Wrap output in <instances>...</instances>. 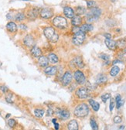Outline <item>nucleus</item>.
Returning <instances> with one entry per match:
<instances>
[{
	"instance_id": "nucleus-3",
	"label": "nucleus",
	"mask_w": 126,
	"mask_h": 130,
	"mask_svg": "<svg viewBox=\"0 0 126 130\" xmlns=\"http://www.w3.org/2000/svg\"><path fill=\"white\" fill-rule=\"evenodd\" d=\"M101 14V11L98 8H91L90 11L87 12L86 16V19L88 23H92V22L96 21Z\"/></svg>"
},
{
	"instance_id": "nucleus-21",
	"label": "nucleus",
	"mask_w": 126,
	"mask_h": 130,
	"mask_svg": "<svg viewBox=\"0 0 126 130\" xmlns=\"http://www.w3.org/2000/svg\"><path fill=\"white\" fill-rule=\"evenodd\" d=\"M107 80V76L105 74H99L97 75V77L96 78V83L97 84H105Z\"/></svg>"
},
{
	"instance_id": "nucleus-10",
	"label": "nucleus",
	"mask_w": 126,
	"mask_h": 130,
	"mask_svg": "<svg viewBox=\"0 0 126 130\" xmlns=\"http://www.w3.org/2000/svg\"><path fill=\"white\" fill-rule=\"evenodd\" d=\"M72 78H73V76H72V74L70 72V71H67L65 72V74H64L62 78V84L64 86H67L71 83Z\"/></svg>"
},
{
	"instance_id": "nucleus-30",
	"label": "nucleus",
	"mask_w": 126,
	"mask_h": 130,
	"mask_svg": "<svg viewBox=\"0 0 126 130\" xmlns=\"http://www.w3.org/2000/svg\"><path fill=\"white\" fill-rule=\"evenodd\" d=\"M6 101L8 103H13L14 102V95L12 93H9L6 96Z\"/></svg>"
},
{
	"instance_id": "nucleus-4",
	"label": "nucleus",
	"mask_w": 126,
	"mask_h": 130,
	"mask_svg": "<svg viewBox=\"0 0 126 130\" xmlns=\"http://www.w3.org/2000/svg\"><path fill=\"white\" fill-rule=\"evenodd\" d=\"M52 23L53 26L59 29H66L67 28V21L64 17L62 16H56L53 20Z\"/></svg>"
},
{
	"instance_id": "nucleus-11",
	"label": "nucleus",
	"mask_w": 126,
	"mask_h": 130,
	"mask_svg": "<svg viewBox=\"0 0 126 130\" xmlns=\"http://www.w3.org/2000/svg\"><path fill=\"white\" fill-rule=\"evenodd\" d=\"M23 44L27 47H33L35 44V40L32 35H26L23 39Z\"/></svg>"
},
{
	"instance_id": "nucleus-44",
	"label": "nucleus",
	"mask_w": 126,
	"mask_h": 130,
	"mask_svg": "<svg viewBox=\"0 0 126 130\" xmlns=\"http://www.w3.org/2000/svg\"><path fill=\"white\" fill-rule=\"evenodd\" d=\"M54 126H55V129H59V124H58L57 122L54 123Z\"/></svg>"
},
{
	"instance_id": "nucleus-5",
	"label": "nucleus",
	"mask_w": 126,
	"mask_h": 130,
	"mask_svg": "<svg viewBox=\"0 0 126 130\" xmlns=\"http://www.w3.org/2000/svg\"><path fill=\"white\" fill-rule=\"evenodd\" d=\"M85 40V33L82 32L81 30H79L78 32L74 33V37L72 38V42L74 45L80 46L84 43Z\"/></svg>"
},
{
	"instance_id": "nucleus-40",
	"label": "nucleus",
	"mask_w": 126,
	"mask_h": 130,
	"mask_svg": "<svg viewBox=\"0 0 126 130\" xmlns=\"http://www.w3.org/2000/svg\"><path fill=\"white\" fill-rule=\"evenodd\" d=\"M114 107H115V101L113 99H111V102H110V111H112V110H113L114 109Z\"/></svg>"
},
{
	"instance_id": "nucleus-15",
	"label": "nucleus",
	"mask_w": 126,
	"mask_h": 130,
	"mask_svg": "<svg viewBox=\"0 0 126 130\" xmlns=\"http://www.w3.org/2000/svg\"><path fill=\"white\" fill-rule=\"evenodd\" d=\"M38 64L41 68H46L49 64V59L45 56H40L38 59Z\"/></svg>"
},
{
	"instance_id": "nucleus-6",
	"label": "nucleus",
	"mask_w": 126,
	"mask_h": 130,
	"mask_svg": "<svg viewBox=\"0 0 126 130\" xmlns=\"http://www.w3.org/2000/svg\"><path fill=\"white\" fill-rule=\"evenodd\" d=\"M74 78L76 80V82H77L78 84L82 85V84H84L85 82H86V78H85L84 73L79 70H76L74 72Z\"/></svg>"
},
{
	"instance_id": "nucleus-38",
	"label": "nucleus",
	"mask_w": 126,
	"mask_h": 130,
	"mask_svg": "<svg viewBox=\"0 0 126 130\" xmlns=\"http://www.w3.org/2000/svg\"><path fill=\"white\" fill-rule=\"evenodd\" d=\"M0 91H1L2 93L6 94L9 91V89L6 86H5V85H2V86L0 87Z\"/></svg>"
},
{
	"instance_id": "nucleus-27",
	"label": "nucleus",
	"mask_w": 126,
	"mask_h": 130,
	"mask_svg": "<svg viewBox=\"0 0 126 130\" xmlns=\"http://www.w3.org/2000/svg\"><path fill=\"white\" fill-rule=\"evenodd\" d=\"M44 112H45V111L43 109H37L34 110V115L37 118H42L44 115Z\"/></svg>"
},
{
	"instance_id": "nucleus-48",
	"label": "nucleus",
	"mask_w": 126,
	"mask_h": 130,
	"mask_svg": "<svg viewBox=\"0 0 126 130\" xmlns=\"http://www.w3.org/2000/svg\"><path fill=\"white\" fill-rule=\"evenodd\" d=\"M10 114H7V115L6 116V119L10 118Z\"/></svg>"
},
{
	"instance_id": "nucleus-34",
	"label": "nucleus",
	"mask_w": 126,
	"mask_h": 130,
	"mask_svg": "<svg viewBox=\"0 0 126 130\" xmlns=\"http://www.w3.org/2000/svg\"><path fill=\"white\" fill-rule=\"evenodd\" d=\"M87 6L88 8H94L96 6V2L94 1H92V0H89V1H87Z\"/></svg>"
},
{
	"instance_id": "nucleus-7",
	"label": "nucleus",
	"mask_w": 126,
	"mask_h": 130,
	"mask_svg": "<svg viewBox=\"0 0 126 130\" xmlns=\"http://www.w3.org/2000/svg\"><path fill=\"white\" fill-rule=\"evenodd\" d=\"M76 96L78 98H80V99H85V98H87L89 97V91L87 88L81 87L78 88L75 92Z\"/></svg>"
},
{
	"instance_id": "nucleus-41",
	"label": "nucleus",
	"mask_w": 126,
	"mask_h": 130,
	"mask_svg": "<svg viewBox=\"0 0 126 130\" xmlns=\"http://www.w3.org/2000/svg\"><path fill=\"white\" fill-rule=\"evenodd\" d=\"M19 27L21 30H26V29H27V26H26V25H24V24H20V25L19 26Z\"/></svg>"
},
{
	"instance_id": "nucleus-25",
	"label": "nucleus",
	"mask_w": 126,
	"mask_h": 130,
	"mask_svg": "<svg viewBox=\"0 0 126 130\" xmlns=\"http://www.w3.org/2000/svg\"><path fill=\"white\" fill-rule=\"evenodd\" d=\"M48 59L52 63V64H56V63H57L58 61H59V58H58V57L53 53H49V56H48Z\"/></svg>"
},
{
	"instance_id": "nucleus-42",
	"label": "nucleus",
	"mask_w": 126,
	"mask_h": 130,
	"mask_svg": "<svg viewBox=\"0 0 126 130\" xmlns=\"http://www.w3.org/2000/svg\"><path fill=\"white\" fill-rule=\"evenodd\" d=\"M104 36L105 37L106 39H111V35L110 33H105Z\"/></svg>"
},
{
	"instance_id": "nucleus-47",
	"label": "nucleus",
	"mask_w": 126,
	"mask_h": 130,
	"mask_svg": "<svg viewBox=\"0 0 126 130\" xmlns=\"http://www.w3.org/2000/svg\"><path fill=\"white\" fill-rule=\"evenodd\" d=\"M125 129L124 125H121V126H120V128H119V129Z\"/></svg>"
},
{
	"instance_id": "nucleus-32",
	"label": "nucleus",
	"mask_w": 126,
	"mask_h": 130,
	"mask_svg": "<svg viewBox=\"0 0 126 130\" xmlns=\"http://www.w3.org/2000/svg\"><path fill=\"white\" fill-rule=\"evenodd\" d=\"M76 12H77V15H78V16L82 15L85 12V8L83 7V6H78V7H77Z\"/></svg>"
},
{
	"instance_id": "nucleus-35",
	"label": "nucleus",
	"mask_w": 126,
	"mask_h": 130,
	"mask_svg": "<svg viewBox=\"0 0 126 130\" xmlns=\"http://www.w3.org/2000/svg\"><path fill=\"white\" fill-rule=\"evenodd\" d=\"M111 98V95L110 94H105V95H103L101 96V100L103 101V102H106L107 99Z\"/></svg>"
},
{
	"instance_id": "nucleus-36",
	"label": "nucleus",
	"mask_w": 126,
	"mask_h": 130,
	"mask_svg": "<svg viewBox=\"0 0 126 130\" xmlns=\"http://www.w3.org/2000/svg\"><path fill=\"white\" fill-rule=\"evenodd\" d=\"M116 43H117V46H118L119 47H125V46L126 45V43L124 42V40H120Z\"/></svg>"
},
{
	"instance_id": "nucleus-16",
	"label": "nucleus",
	"mask_w": 126,
	"mask_h": 130,
	"mask_svg": "<svg viewBox=\"0 0 126 130\" xmlns=\"http://www.w3.org/2000/svg\"><path fill=\"white\" fill-rule=\"evenodd\" d=\"M64 13L67 18H70V19H72V18L74 16V10L69 6H67L64 9Z\"/></svg>"
},
{
	"instance_id": "nucleus-37",
	"label": "nucleus",
	"mask_w": 126,
	"mask_h": 130,
	"mask_svg": "<svg viewBox=\"0 0 126 130\" xmlns=\"http://www.w3.org/2000/svg\"><path fill=\"white\" fill-rule=\"evenodd\" d=\"M100 58H101V59H102L103 60L107 61V60H109L110 57L107 54H105V53H101V54L100 55Z\"/></svg>"
},
{
	"instance_id": "nucleus-13",
	"label": "nucleus",
	"mask_w": 126,
	"mask_h": 130,
	"mask_svg": "<svg viewBox=\"0 0 126 130\" xmlns=\"http://www.w3.org/2000/svg\"><path fill=\"white\" fill-rule=\"evenodd\" d=\"M30 53L34 57H39L42 55V50L39 47L37 46H33L30 50Z\"/></svg>"
},
{
	"instance_id": "nucleus-28",
	"label": "nucleus",
	"mask_w": 126,
	"mask_h": 130,
	"mask_svg": "<svg viewBox=\"0 0 126 130\" xmlns=\"http://www.w3.org/2000/svg\"><path fill=\"white\" fill-rule=\"evenodd\" d=\"M119 71H120V69H119L118 67V66H114L110 71V75L112 76V77H115V76L119 73Z\"/></svg>"
},
{
	"instance_id": "nucleus-22",
	"label": "nucleus",
	"mask_w": 126,
	"mask_h": 130,
	"mask_svg": "<svg viewBox=\"0 0 126 130\" xmlns=\"http://www.w3.org/2000/svg\"><path fill=\"white\" fill-rule=\"evenodd\" d=\"M67 128L69 130H78V123L76 120H71L67 125Z\"/></svg>"
},
{
	"instance_id": "nucleus-33",
	"label": "nucleus",
	"mask_w": 126,
	"mask_h": 130,
	"mask_svg": "<svg viewBox=\"0 0 126 130\" xmlns=\"http://www.w3.org/2000/svg\"><path fill=\"white\" fill-rule=\"evenodd\" d=\"M16 120L11 119H9L8 120V125L10 126V128H14V126L16 125Z\"/></svg>"
},
{
	"instance_id": "nucleus-18",
	"label": "nucleus",
	"mask_w": 126,
	"mask_h": 130,
	"mask_svg": "<svg viewBox=\"0 0 126 130\" xmlns=\"http://www.w3.org/2000/svg\"><path fill=\"white\" fill-rule=\"evenodd\" d=\"M44 72L45 74L48 75H55L57 73V68L55 66L47 67V68L44 70Z\"/></svg>"
},
{
	"instance_id": "nucleus-1",
	"label": "nucleus",
	"mask_w": 126,
	"mask_h": 130,
	"mask_svg": "<svg viewBox=\"0 0 126 130\" xmlns=\"http://www.w3.org/2000/svg\"><path fill=\"white\" fill-rule=\"evenodd\" d=\"M44 35L47 37V39L51 43H57L59 40V35L57 34V33L55 31L54 28L49 26L44 29Z\"/></svg>"
},
{
	"instance_id": "nucleus-17",
	"label": "nucleus",
	"mask_w": 126,
	"mask_h": 130,
	"mask_svg": "<svg viewBox=\"0 0 126 130\" xmlns=\"http://www.w3.org/2000/svg\"><path fill=\"white\" fill-rule=\"evenodd\" d=\"M81 23H82V19H81V17L78 15L74 16L71 19V24L74 26H79Z\"/></svg>"
},
{
	"instance_id": "nucleus-19",
	"label": "nucleus",
	"mask_w": 126,
	"mask_h": 130,
	"mask_svg": "<svg viewBox=\"0 0 126 130\" xmlns=\"http://www.w3.org/2000/svg\"><path fill=\"white\" fill-rule=\"evenodd\" d=\"M73 63L76 67H78V68H83L84 67V64L83 62V60L81 59L80 57H76L73 60Z\"/></svg>"
},
{
	"instance_id": "nucleus-23",
	"label": "nucleus",
	"mask_w": 126,
	"mask_h": 130,
	"mask_svg": "<svg viewBox=\"0 0 126 130\" xmlns=\"http://www.w3.org/2000/svg\"><path fill=\"white\" fill-rule=\"evenodd\" d=\"M80 30L84 33H87V32H89V31H91L93 30V26L91 24H87V23L83 24L80 27Z\"/></svg>"
},
{
	"instance_id": "nucleus-14",
	"label": "nucleus",
	"mask_w": 126,
	"mask_h": 130,
	"mask_svg": "<svg viewBox=\"0 0 126 130\" xmlns=\"http://www.w3.org/2000/svg\"><path fill=\"white\" fill-rule=\"evenodd\" d=\"M105 43L106 44V46L107 47V48L110 49L111 50H115L117 47V43L115 40H112L111 38V39H106L105 40Z\"/></svg>"
},
{
	"instance_id": "nucleus-20",
	"label": "nucleus",
	"mask_w": 126,
	"mask_h": 130,
	"mask_svg": "<svg viewBox=\"0 0 126 130\" xmlns=\"http://www.w3.org/2000/svg\"><path fill=\"white\" fill-rule=\"evenodd\" d=\"M6 29L8 31H10V33H16L17 31V25L14 23V22H10L6 25Z\"/></svg>"
},
{
	"instance_id": "nucleus-2",
	"label": "nucleus",
	"mask_w": 126,
	"mask_h": 130,
	"mask_svg": "<svg viewBox=\"0 0 126 130\" xmlns=\"http://www.w3.org/2000/svg\"><path fill=\"white\" fill-rule=\"evenodd\" d=\"M74 113L75 116H77L78 118L85 117V116H87L89 113V108L87 104L82 103V104L78 105L75 108Z\"/></svg>"
},
{
	"instance_id": "nucleus-8",
	"label": "nucleus",
	"mask_w": 126,
	"mask_h": 130,
	"mask_svg": "<svg viewBox=\"0 0 126 130\" xmlns=\"http://www.w3.org/2000/svg\"><path fill=\"white\" fill-rule=\"evenodd\" d=\"M55 114L58 118L62 120H66L70 118V112L66 109H57L55 111Z\"/></svg>"
},
{
	"instance_id": "nucleus-9",
	"label": "nucleus",
	"mask_w": 126,
	"mask_h": 130,
	"mask_svg": "<svg viewBox=\"0 0 126 130\" xmlns=\"http://www.w3.org/2000/svg\"><path fill=\"white\" fill-rule=\"evenodd\" d=\"M39 16L42 17L43 19L48 20L50 19L53 16V12L50 10V9H43L41 11L39 12Z\"/></svg>"
},
{
	"instance_id": "nucleus-24",
	"label": "nucleus",
	"mask_w": 126,
	"mask_h": 130,
	"mask_svg": "<svg viewBox=\"0 0 126 130\" xmlns=\"http://www.w3.org/2000/svg\"><path fill=\"white\" fill-rule=\"evenodd\" d=\"M89 104L91 105L93 110L95 111H97L99 110V109H100V105H99V103L95 101L93 99H90L89 100Z\"/></svg>"
},
{
	"instance_id": "nucleus-29",
	"label": "nucleus",
	"mask_w": 126,
	"mask_h": 130,
	"mask_svg": "<svg viewBox=\"0 0 126 130\" xmlns=\"http://www.w3.org/2000/svg\"><path fill=\"white\" fill-rule=\"evenodd\" d=\"M25 15H24V13H22V12H19V13H17V14L15 16V20L18 22H21L22 20H25Z\"/></svg>"
},
{
	"instance_id": "nucleus-39",
	"label": "nucleus",
	"mask_w": 126,
	"mask_h": 130,
	"mask_svg": "<svg viewBox=\"0 0 126 130\" xmlns=\"http://www.w3.org/2000/svg\"><path fill=\"white\" fill-rule=\"evenodd\" d=\"M121 121H122V119H121V118L120 117V116H115V117L114 118V122L116 123V124L121 123Z\"/></svg>"
},
{
	"instance_id": "nucleus-46",
	"label": "nucleus",
	"mask_w": 126,
	"mask_h": 130,
	"mask_svg": "<svg viewBox=\"0 0 126 130\" xmlns=\"http://www.w3.org/2000/svg\"><path fill=\"white\" fill-rule=\"evenodd\" d=\"M52 122L54 124V123H56L57 122V119H52Z\"/></svg>"
},
{
	"instance_id": "nucleus-31",
	"label": "nucleus",
	"mask_w": 126,
	"mask_h": 130,
	"mask_svg": "<svg viewBox=\"0 0 126 130\" xmlns=\"http://www.w3.org/2000/svg\"><path fill=\"white\" fill-rule=\"evenodd\" d=\"M90 124H91V126L92 128V129L94 130H97L98 129V125L96 122V121L94 119H91V121H90Z\"/></svg>"
},
{
	"instance_id": "nucleus-26",
	"label": "nucleus",
	"mask_w": 126,
	"mask_h": 130,
	"mask_svg": "<svg viewBox=\"0 0 126 130\" xmlns=\"http://www.w3.org/2000/svg\"><path fill=\"white\" fill-rule=\"evenodd\" d=\"M115 101H116V107H117V109H119L124 104V102L123 101L121 100V95H118L116 96L115 98Z\"/></svg>"
},
{
	"instance_id": "nucleus-12",
	"label": "nucleus",
	"mask_w": 126,
	"mask_h": 130,
	"mask_svg": "<svg viewBox=\"0 0 126 130\" xmlns=\"http://www.w3.org/2000/svg\"><path fill=\"white\" fill-rule=\"evenodd\" d=\"M39 15V10L37 9H31L27 12V17L31 20H34L37 19V17Z\"/></svg>"
},
{
	"instance_id": "nucleus-45",
	"label": "nucleus",
	"mask_w": 126,
	"mask_h": 130,
	"mask_svg": "<svg viewBox=\"0 0 126 130\" xmlns=\"http://www.w3.org/2000/svg\"><path fill=\"white\" fill-rule=\"evenodd\" d=\"M121 61L120 60H115V61H113V65H115V64H116V63H120Z\"/></svg>"
},
{
	"instance_id": "nucleus-43",
	"label": "nucleus",
	"mask_w": 126,
	"mask_h": 130,
	"mask_svg": "<svg viewBox=\"0 0 126 130\" xmlns=\"http://www.w3.org/2000/svg\"><path fill=\"white\" fill-rule=\"evenodd\" d=\"M53 111L51 109H49V110L47 111V115H48L49 116L52 115H53Z\"/></svg>"
}]
</instances>
